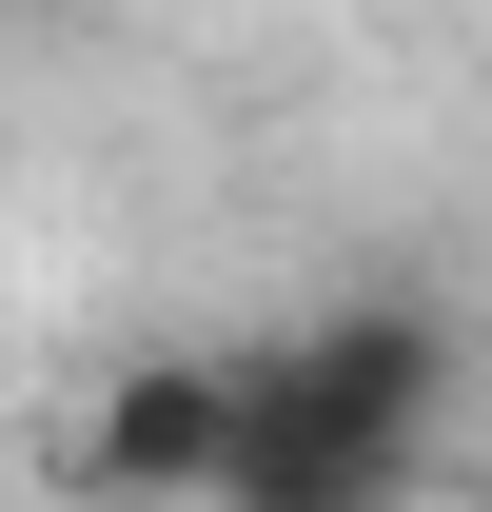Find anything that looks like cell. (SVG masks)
<instances>
[{
  "instance_id": "obj_3",
  "label": "cell",
  "mask_w": 492,
  "mask_h": 512,
  "mask_svg": "<svg viewBox=\"0 0 492 512\" xmlns=\"http://www.w3.org/2000/svg\"><path fill=\"white\" fill-rule=\"evenodd\" d=\"M276 375H296L315 414H355V434L433 453V394H453V335H433L414 296H355V316H315V335H276Z\"/></svg>"
},
{
  "instance_id": "obj_2",
  "label": "cell",
  "mask_w": 492,
  "mask_h": 512,
  "mask_svg": "<svg viewBox=\"0 0 492 512\" xmlns=\"http://www.w3.org/2000/svg\"><path fill=\"white\" fill-rule=\"evenodd\" d=\"M217 453H237V355H119L79 473L138 493V512H217Z\"/></svg>"
},
{
  "instance_id": "obj_1",
  "label": "cell",
  "mask_w": 492,
  "mask_h": 512,
  "mask_svg": "<svg viewBox=\"0 0 492 512\" xmlns=\"http://www.w3.org/2000/svg\"><path fill=\"white\" fill-rule=\"evenodd\" d=\"M414 493V453L355 434V414H315L276 355H237V453H217V512H394Z\"/></svg>"
}]
</instances>
